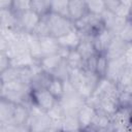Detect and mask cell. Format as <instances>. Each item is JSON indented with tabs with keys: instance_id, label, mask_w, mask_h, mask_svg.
I'll return each instance as SVG.
<instances>
[{
	"instance_id": "d6986e66",
	"label": "cell",
	"mask_w": 132,
	"mask_h": 132,
	"mask_svg": "<svg viewBox=\"0 0 132 132\" xmlns=\"http://www.w3.org/2000/svg\"><path fill=\"white\" fill-rule=\"evenodd\" d=\"M52 79V75L44 72V71H39L36 73L30 80L29 86L31 90H39V89H47L50 81Z\"/></svg>"
},
{
	"instance_id": "836d02e7",
	"label": "cell",
	"mask_w": 132,
	"mask_h": 132,
	"mask_svg": "<svg viewBox=\"0 0 132 132\" xmlns=\"http://www.w3.org/2000/svg\"><path fill=\"white\" fill-rule=\"evenodd\" d=\"M97 59H98V55H95V56L89 58L88 60H86L85 64H84V69L87 70V71H91V72H95L96 73Z\"/></svg>"
},
{
	"instance_id": "b9f144b4",
	"label": "cell",
	"mask_w": 132,
	"mask_h": 132,
	"mask_svg": "<svg viewBox=\"0 0 132 132\" xmlns=\"http://www.w3.org/2000/svg\"><path fill=\"white\" fill-rule=\"evenodd\" d=\"M131 132H132V126H131Z\"/></svg>"
},
{
	"instance_id": "5b68a950",
	"label": "cell",
	"mask_w": 132,
	"mask_h": 132,
	"mask_svg": "<svg viewBox=\"0 0 132 132\" xmlns=\"http://www.w3.org/2000/svg\"><path fill=\"white\" fill-rule=\"evenodd\" d=\"M31 101L38 108L43 111L51 110L54 105L58 102V100L50 93L47 89H39V90H31Z\"/></svg>"
},
{
	"instance_id": "ba28073f",
	"label": "cell",
	"mask_w": 132,
	"mask_h": 132,
	"mask_svg": "<svg viewBox=\"0 0 132 132\" xmlns=\"http://www.w3.org/2000/svg\"><path fill=\"white\" fill-rule=\"evenodd\" d=\"M114 34L107 30V29H102L97 35L93 37V43L95 46V50L98 55H104L106 50L108 48L109 44L111 43L112 39L114 38Z\"/></svg>"
},
{
	"instance_id": "e0dca14e",
	"label": "cell",
	"mask_w": 132,
	"mask_h": 132,
	"mask_svg": "<svg viewBox=\"0 0 132 132\" xmlns=\"http://www.w3.org/2000/svg\"><path fill=\"white\" fill-rule=\"evenodd\" d=\"M29 116H30L29 106H27L25 104H16L10 125L25 126V125H27V122L29 120Z\"/></svg>"
},
{
	"instance_id": "ab89813d",
	"label": "cell",
	"mask_w": 132,
	"mask_h": 132,
	"mask_svg": "<svg viewBox=\"0 0 132 132\" xmlns=\"http://www.w3.org/2000/svg\"><path fill=\"white\" fill-rule=\"evenodd\" d=\"M65 132H84L81 129H76V130H71V131H65Z\"/></svg>"
},
{
	"instance_id": "cb8c5ba5",
	"label": "cell",
	"mask_w": 132,
	"mask_h": 132,
	"mask_svg": "<svg viewBox=\"0 0 132 132\" xmlns=\"http://www.w3.org/2000/svg\"><path fill=\"white\" fill-rule=\"evenodd\" d=\"M88 12L94 15H101L103 11L106 9L105 1L102 0H94V1H86Z\"/></svg>"
},
{
	"instance_id": "d6a6232c",
	"label": "cell",
	"mask_w": 132,
	"mask_h": 132,
	"mask_svg": "<svg viewBox=\"0 0 132 132\" xmlns=\"http://www.w3.org/2000/svg\"><path fill=\"white\" fill-rule=\"evenodd\" d=\"M34 34L37 35L38 37H42V36H47V35H51L50 34V29H48V25H47V22L45 20L44 16H42L39 25L37 26V28L35 29L34 31Z\"/></svg>"
},
{
	"instance_id": "1f68e13d",
	"label": "cell",
	"mask_w": 132,
	"mask_h": 132,
	"mask_svg": "<svg viewBox=\"0 0 132 132\" xmlns=\"http://www.w3.org/2000/svg\"><path fill=\"white\" fill-rule=\"evenodd\" d=\"M124 42H126L127 44L132 43V23H130L127 20L126 25L124 26V28L121 30V32L118 35Z\"/></svg>"
},
{
	"instance_id": "7a4b0ae2",
	"label": "cell",
	"mask_w": 132,
	"mask_h": 132,
	"mask_svg": "<svg viewBox=\"0 0 132 132\" xmlns=\"http://www.w3.org/2000/svg\"><path fill=\"white\" fill-rule=\"evenodd\" d=\"M29 120L27 122V127L30 132H43L53 126V120L46 111L41 110L35 104L31 103L29 105Z\"/></svg>"
},
{
	"instance_id": "4fadbf2b",
	"label": "cell",
	"mask_w": 132,
	"mask_h": 132,
	"mask_svg": "<svg viewBox=\"0 0 132 132\" xmlns=\"http://www.w3.org/2000/svg\"><path fill=\"white\" fill-rule=\"evenodd\" d=\"M88 13L86 1L70 0L69 1V19L75 23Z\"/></svg>"
},
{
	"instance_id": "44dd1931",
	"label": "cell",
	"mask_w": 132,
	"mask_h": 132,
	"mask_svg": "<svg viewBox=\"0 0 132 132\" xmlns=\"http://www.w3.org/2000/svg\"><path fill=\"white\" fill-rule=\"evenodd\" d=\"M65 61L69 67V69H82L84 68L85 61L81 58V56L77 50L69 51L67 57L65 58Z\"/></svg>"
},
{
	"instance_id": "484cf974",
	"label": "cell",
	"mask_w": 132,
	"mask_h": 132,
	"mask_svg": "<svg viewBox=\"0 0 132 132\" xmlns=\"http://www.w3.org/2000/svg\"><path fill=\"white\" fill-rule=\"evenodd\" d=\"M20 78V68L16 67H9L3 72H0V81L1 84L9 82Z\"/></svg>"
},
{
	"instance_id": "60d3db41",
	"label": "cell",
	"mask_w": 132,
	"mask_h": 132,
	"mask_svg": "<svg viewBox=\"0 0 132 132\" xmlns=\"http://www.w3.org/2000/svg\"><path fill=\"white\" fill-rule=\"evenodd\" d=\"M131 107H132V96H131Z\"/></svg>"
},
{
	"instance_id": "f35d334b",
	"label": "cell",
	"mask_w": 132,
	"mask_h": 132,
	"mask_svg": "<svg viewBox=\"0 0 132 132\" xmlns=\"http://www.w3.org/2000/svg\"><path fill=\"white\" fill-rule=\"evenodd\" d=\"M130 23H132V8H131V11H130V14H129V16H128V19H127Z\"/></svg>"
},
{
	"instance_id": "7c38bea8",
	"label": "cell",
	"mask_w": 132,
	"mask_h": 132,
	"mask_svg": "<svg viewBox=\"0 0 132 132\" xmlns=\"http://www.w3.org/2000/svg\"><path fill=\"white\" fill-rule=\"evenodd\" d=\"M39 40H40V46L43 57L59 54L61 47L58 43L57 38H55L52 35H47V36L39 37Z\"/></svg>"
},
{
	"instance_id": "8992f818",
	"label": "cell",
	"mask_w": 132,
	"mask_h": 132,
	"mask_svg": "<svg viewBox=\"0 0 132 132\" xmlns=\"http://www.w3.org/2000/svg\"><path fill=\"white\" fill-rule=\"evenodd\" d=\"M41 16L34 10L30 9L18 15V28L26 34L34 33L41 21Z\"/></svg>"
},
{
	"instance_id": "2e32d148",
	"label": "cell",
	"mask_w": 132,
	"mask_h": 132,
	"mask_svg": "<svg viewBox=\"0 0 132 132\" xmlns=\"http://www.w3.org/2000/svg\"><path fill=\"white\" fill-rule=\"evenodd\" d=\"M26 39H27V42H28L29 53H30L31 57L35 61L40 62L41 59L43 58V54H42V51H41L39 37L37 35H35L34 33H31V34H26Z\"/></svg>"
},
{
	"instance_id": "52a82bcc",
	"label": "cell",
	"mask_w": 132,
	"mask_h": 132,
	"mask_svg": "<svg viewBox=\"0 0 132 132\" xmlns=\"http://www.w3.org/2000/svg\"><path fill=\"white\" fill-rule=\"evenodd\" d=\"M126 68H127V65L123 57L118 59H110L107 62V68H106L104 77H106L107 79H109L114 84H118L124 71L126 70Z\"/></svg>"
},
{
	"instance_id": "277c9868",
	"label": "cell",
	"mask_w": 132,
	"mask_h": 132,
	"mask_svg": "<svg viewBox=\"0 0 132 132\" xmlns=\"http://www.w3.org/2000/svg\"><path fill=\"white\" fill-rule=\"evenodd\" d=\"M111 122L114 132H131L132 107L120 106L111 116Z\"/></svg>"
},
{
	"instance_id": "7402d4cb",
	"label": "cell",
	"mask_w": 132,
	"mask_h": 132,
	"mask_svg": "<svg viewBox=\"0 0 132 132\" xmlns=\"http://www.w3.org/2000/svg\"><path fill=\"white\" fill-rule=\"evenodd\" d=\"M47 90L50 91V93L59 101L62 96L64 95V91H65V86H64V80L57 78V77H53L50 81V85L47 87Z\"/></svg>"
},
{
	"instance_id": "ffe728a7",
	"label": "cell",
	"mask_w": 132,
	"mask_h": 132,
	"mask_svg": "<svg viewBox=\"0 0 132 132\" xmlns=\"http://www.w3.org/2000/svg\"><path fill=\"white\" fill-rule=\"evenodd\" d=\"M51 13H55L69 19V1L68 0L51 1Z\"/></svg>"
},
{
	"instance_id": "9a60e30c",
	"label": "cell",
	"mask_w": 132,
	"mask_h": 132,
	"mask_svg": "<svg viewBox=\"0 0 132 132\" xmlns=\"http://www.w3.org/2000/svg\"><path fill=\"white\" fill-rule=\"evenodd\" d=\"M63 61H64V58L59 53V54H56V55L43 57L41 59V61L39 62V65L41 67L42 71L52 75V73L62 64Z\"/></svg>"
},
{
	"instance_id": "ac0fdd59",
	"label": "cell",
	"mask_w": 132,
	"mask_h": 132,
	"mask_svg": "<svg viewBox=\"0 0 132 132\" xmlns=\"http://www.w3.org/2000/svg\"><path fill=\"white\" fill-rule=\"evenodd\" d=\"M78 51V53L80 54L81 58L84 59V61L88 60L89 58L98 55L94 43H93V38L92 37H88V36H81V41L80 44L78 45V47L76 48Z\"/></svg>"
},
{
	"instance_id": "4dcf8cb0",
	"label": "cell",
	"mask_w": 132,
	"mask_h": 132,
	"mask_svg": "<svg viewBox=\"0 0 132 132\" xmlns=\"http://www.w3.org/2000/svg\"><path fill=\"white\" fill-rule=\"evenodd\" d=\"M107 62H108V59L106 58L105 55H98L97 65H96V74L100 78L105 76V72H106V68H107Z\"/></svg>"
},
{
	"instance_id": "4316f807",
	"label": "cell",
	"mask_w": 132,
	"mask_h": 132,
	"mask_svg": "<svg viewBox=\"0 0 132 132\" xmlns=\"http://www.w3.org/2000/svg\"><path fill=\"white\" fill-rule=\"evenodd\" d=\"M61 129L63 132L80 129L76 116H65L61 122Z\"/></svg>"
},
{
	"instance_id": "5bb4252c",
	"label": "cell",
	"mask_w": 132,
	"mask_h": 132,
	"mask_svg": "<svg viewBox=\"0 0 132 132\" xmlns=\"http://www.w3.org/2000/svg\"><path fill=\"white\" fill-rule=\"evenodd\" d=\"M127 43L124 42L119 36H114V38L112 39L111 43L109 44L108 48L105 52V56L108 60L110 59H118V58H122L124 55V52L126 50Z\"/></svg>"
},
{
	"instance_id": "9c48e42d",
	"label": "cell",
	"mask_w": 132,
	"mask_h": 132,
	"mask_svg": "<svg viewBox=\"0 0 132 132\" xmlns=\"http://www.w3.org/2000/svg\"><path fill=\"white\" fill-rule=\"evenodd\" d=\"M97 111L98 110L94 106L90 105L87 102H85V104L80 107L79 111L76 114V118H77L79 127L82 131L92 125V123L97 114Z\"/></svg>"
},
{
	"instance_id": "83f0119b",
	"label": "cell",
	"mask_w": 132,
	"mask_h": 132,
	"mask_svg": "<svg viewBox=\"0 0 132 132\" xmlns=\"http://www.w3.org/2000/svg\"><path fill=\"white\" fill-rule=\"evenodd\" d=\"M31 9V0H12L11 10L14 14L19 15Z\"/></svg>"
},
{
	"instance_id": "e575fe53",
	"label": "cell",
	"mask_w": 132,
	"mask_h": 132,
	"mask_svg": "<svg viewBox=\"0 0 132 132\" xmlns=\"http://www.w3.org/2000/svg\"><path fill=\"white\" fill-rule=\"evenodd\" d=\"M11 67V60L5 53H0V72Z\"/></svg>"
},
{
	"instance_id": "3957f363",
	"label": "cell",
	"mask_w": 132,
	"mask_h": 132,
	"mask_svg": "<svg viewBox=\"0 0 132 132\" xmlns=\"http://www.w3.org/2000/svg\"><path fill=\"white\" fill-rule=\"evenodd\" d=\"M44 18L48 25L50 34L55 38H59L75 28L74 23L70 19L61 16L55 13H48Z\"/></svg>"
},
{
	"instance_id": "603a6c76",
	"label": "cell",
	"mask_w": 132,
	"mask_h": 132,
	"mask_svg": "<svg viewBox=\"0 0 132 132\" xmlns=\"http://www.w3.org/2000/svg\"><path fill=\"white\" fill-rule=\"evenodd\" d=\"M31 9L38 13L41 18L51 13V1L46 0H31Z\"/></svg>"
},
{
	"instance_id": "6da1fadb",
	"label": "cell",
	"mask_w": 132,
	"mask_h": 132,
	"mask_svg": "<svg viewBox=\"0 0 132 132\" xmlns=\"http://www.w3.org/2000/svg\"><path fill=\"white\" fill-rule=\"evenodd\" d=\"M65 91L62 98L59 100L65 116H76L80 107L85 104L86 100L77 93V91L70 85L68 80L64 81Z\"/></svg>"
},
{
	"instance_id": "d4e9b609",
	"label": "cell",
	"mask_w": 132,
	"mask_h": 132,
	"mask_svg": "<svg viewBox=\"0 0 132 132\" xmlns=\"http://www.w3.org/2000/svg\"><path fill=\"white\" fill-rule=\"evenodd\" d=\"M47 113H48V116L52 118L53 123H54L55 125H58V126L61 127V122H62V120L65 118V112H64L62 106L60 105L59 101L54 105V107H53L51 110L47 111Z\"/></svg>"
},
{
	"instance_id": "30bf717a",
	"label": "cell",
	"mask_w": 132,
	"mask_h": 132,
	"mask_svg": "<svg viewBox=\"0 0 132 132\" xmlns=\"http://www.w3.org/2000/svg\"><path fill=\"white\" fill-rule=\"evenodd\" d=\"M57 40H58V43H59L61 48H65L68 51L76 50L78 47V45L80 44L81 34L79 33V31H77L74 28L73 30H71L67 34L57 38Z\"/></svg>"
},
{
	"instance_id": "f1b7e54d",
	"label": "cell",
	"mask_w": 132,
	"mask_h": 132,
	"mask_svg": "<svg viewBox=\"0 0 132 132\" xmlns=\"http://www.w3.org/2000/svg\"><path fill=\"white\" fill-rule=\"evenodd\" d=\"M132 8V1H127V0H120V4L114 11V14L120 18L128 19L130 11Z\"/></svg>"
},
{
	"instance_id": "8d00e7d4",
	"label": "cell",
	"mask_w": 132,
	"mask_h": 132,
	"mask_svg": "<svg viewBox=\"0 0 132 132\" xmlns=\"http://www.w3.org/2000/svg\"><path fill=\"white\" fill-rule=\"evenodd\" d=\"M12 0H0V10L11 9Z\"/></svg>"
},
{
	"instance_id": "f546056e",
	"label": "cell",
	"mask_w": 132,
	"mask_h": 132,
	"mask_svg": "<svg viewBox=\"0 0 132 132\" xmlns=\"http://www.w3.org/2000/svg\"><path fill=\"white\" fill-rule=\"evenodd\" d=\"M52 76L53 77H57V78H60L62 80H68V76H69V67L64 59V61L62 62V64L52 73Z\"/></svg>"
},
{
	"instance_id": "8fae6325",
	"label": "cell",
	"mask_w": 132,
	"mask_h": 132,
	"mask_svg": "<svg viewBox=\"0 0 132 132\" xmlns=\"http://www.w3.org/2000/svg\"><path fill=\"white\" fill-rule=\"evenodd\" d=\"M15 105L13 102L0 98V126L10 125Z\"/></svg>"
},
{
	"instance_id": "d590c367",
	"label": "cell",
	"mask_w": 132,
	"mask_h": 132,
	"mask_svg": "<svg viewBox=\"0 0 132 132\" xmlns=\"http://www.w3.org/2000/svg\"><path fill=\"white\" fill-rule=\"evenodd\" d=\"M123 58H124V61H125L127 66L132 65V43L127 44L126 50H125L124 55H123Z\"/></svg>"
},
{
	"instance_id": "74e56055",
	"label": "cell",
	"mask_w": 132,
	"mask_h": 132,
	"mask_svg": "<svg viewBox=\"0 0 132 132\" xmlns=\"http://www.w3.org/2000/svg\"><path fill=\"white\" fill-rule=\"evenodd\" d=\"M43 132H63V131H62V129H61L60 126L53 124V126H51L48 129H46V130L43 131Z\"/></svg>"
}]
</instances>
